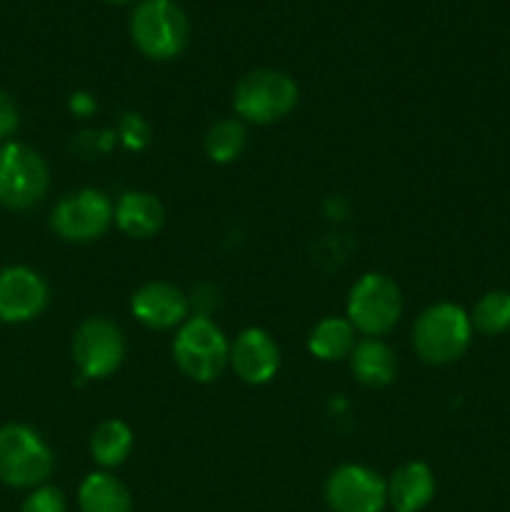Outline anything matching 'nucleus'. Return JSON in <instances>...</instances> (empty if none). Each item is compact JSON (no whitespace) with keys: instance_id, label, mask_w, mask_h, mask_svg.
<instances>
[{"instance_id":"obj_6","label":"nucleus","mask_w":510,"mask_h":512,"mask_svg":"<svg viewBox=\"0 0 510 512\" xmlns=\"http://www.w3.org/2000/svg\"><path fill=\"white\" fill-rule=\"evenodd\" d=\"M50 170L43 155L25 143L0 145V205L28 210L45 198Z\"/></svg>"},{"instance_id":"obj_15","label":"nucleus","mask_w":510,"mask_h":512,"mask_svg":"<svg viewBox=\"0 0 510 512\" xmlns=\"http://www.w3.org/2000/svg\"><path fill=\"white\" fill-rule=\"evenodd\" d=\"M115 223L128 238H153L165 223V208L155 195L130 190L115 205Z\"/></svg>"},{"instance_id":"obj_9","label":"nucleus","mask_w":510,"mask_h":512,"mask_svg":"<svg viewBox=\"0 0 510 512\" xmlns=\"http://www.w3.org/2000/svg\"><path fill=\"white\" fill-rule=\"evenodd\" d=\"M73 363L80 375L100 380L113 375L125 358V338L108 318H88L73 335Z\"/></svg>"},{"instance_id":"obj_23","label":"nucleus","mask_w":510,"mask_h":512,"mask_svg":"<svg viewBox=\"0 0 510 512\" xmlns=\"http://www.w3.org/2000/svg\"><path fill=\"white\" fill-rule=\"evenodd\" d=\"M18 108H15V100L0 88V140L10 138V135L18 130Z\"/></svg>"},{"instance_id":"obj_12","label":"nucleus","mask_w":510,"mask_h":512,"mask_svg":"<svg viewBox=\"0 0 510 512\" xmlns=\"http://www.w3.org/2000/svg\"><path fill=\"white\" fill-rule=\"evenodd\" d=\"M230 365L248 385H265L280 368V350L265 330L248 328L230 345Z\"/></svg>"},{"instance_id":"obj_3","label":"nucleus","mask_w":510,"mask_h":512,"mask_svg":"<svg viewBox=\"0 0 510 512\" xmlns=\"http://www.w3.org/2000/svg\"><path fill=\"white\" fill-rule=\"evenodd\" d=\"M173 360L185 378L213 383L230 363V345L213 320L195 315L180 325L173 340Z\"/></svg>"},{"instance_id":"obj_25","label":"nucleus","mask_w":510,"mask_h":512,"mask_svg":"<svg viewBox=\"0 0 510 512\" xmlns=\"http://www.w3.org/2000/svg\"><path fill=\"white\" fill-rule=\"evenodd\" d=\"M70 105H73V110H78V113H85V108H93V100L85 98V95H73Z\"/></svg>"},{"instance_id":"obj_17","label":"nucleus","mask_w":510,"mask_h":512,"mask_svg":"<svg viewBox=\"0 0 510 512\" xmlns=\"http://www.w3.org/2000/svg\"><path fill=\"white\" fill-rule=\"evenodd\" d=\"M80 512H133L130 490L110 473H90L78 490Z\"/></svg>"},{"instance_id":"obj_22","label":"nucleus","mask_w":510,"mask_h":512,"mask_svg":"<svg viewBox=\"0 0 510 512\" xmlns=\"http://www.w3.org/2000/svg\"><path fill=\"white\" fill-rule=\"evenodd\" d=\"M20 512H68L63 490L55 485H40L28 493V498L20 505Z\"/></svg>"},{"instance_id":"obj_18","label":"nucleus","mask_w":510,"mask_h":512,"mask_svg":"<svg viewBox=\"0 0 510 512\" xmlns=\"http://www.w3.org/2000/svg\"><path fill=\"white\" fill-rule=\"evenodd\" d=\"M355 348V328L348 318H323L308 335V350L318 360H343Z\"/></svg>"},{"instance_id":"obj_24","label":"nucleus","mask_w":510,"mask_h":512,"mask_svg":"<svg viewBox=\"0 0 510 512\" xmlns=\"http://www.w3.org/2000/svg\"><path fill=\"white\" fill-rule=\"evenodd\" d=\"M138 125V128L140 130H145V125L143 123H140V118H138V115H128V120H125V128H128V125ZM140 135H148V130H145V133H140ZM125 143H128L130 145V148H133V145H135V148H138V130H125Z\"/></svg>"},{"instance_id":"obj_20","label":"nucleus","mask_w":510,"mask_h":512,"mask_svg":"<svg viewBox=\"0 0 510 512\" xmlns=\"http://www.w3.org/2000/svg\"><path fill=\"white\" fill-rule=\"evenodd\" d=\"M245 148V128L235 118H220L205 133V153L213 163L228 165L240 158Z\"/></svg>"},{"instance_id":"obj_19","label":"nucleus","mask_w":510,"mask_h":512,"mask_svg":"<svg viewBox=\"0 0 510 512\" xmlns=\"http://www.w3.org/2000/svg\"><path fill=\"white\" fill-rule=\"evenodd\" d=\"M133 450V430L118 418L103 420L90 435V455L103 468H118Z\"/></svg>"},{"instance_id":"obj_14","label":"nucleus","mask_w":510,"mask_h":512,"mask_svg":"<svg viewBox=\"0 0 510 512\" xmlns=\"http://www.w3.org/2000/svg\"><path fill=\"white\" fill-rule=\"evenodd\" d=\"M435 495V475L430 465L413 460L390 475L388 503L395 512H420L428 508Z\"/></svg>"},{"instance_id":"obj_4","label":"nucleus","mask_w":510,"mask_h":512,"mask_svg":"<svg viewBox=\"0 0 510 512\" xmlns=\"http://www.w3.org/2000/svg\"><path fill=\"white\" fill-rule=\"evenodd\" d=\"M135 48L153 60H170L188 45V18L175 0H143L130 15Z\"/></svg>"},{"instance_id":"obj_10","label":"nucleus","mask_w":510,"mask_h":512,"mask_svg":"<svg viewBox=\"0 0 510 512\" xmlns=\"http://www.w3.org/2000/svg\"><path fill=\"white\" fill-rule=\"evenodd\" d=\"M325 503L333 512H383L388 483L365 465H340L325 480Z\"/></svg>"},{"instance_id":"obj_1","label":"nucleus","mask_w":510,"mask_h":512,"mask_svg":"<svg viewBox=\"0 0 510 512\" xmlns=\"http://www.w3.org/2000/svg\"><path fill=\"white\" fill-rule=\"evenodd\" d=\"M473 338L470 315L455 303H435L420 313L413 328L415 353L430 365H450L465 355Z\"/></svg>"},{"instance_id":"obj_16","label":"nucleus","mask_w":510,"mask_h":512,"mask_svg":"<svg viewBox=\"0 0 510 512\" xmlns=\"http://www.w3.org/2000/svg\"><path fill=\"white\" fill-rule=\"evenodd\" d=\"M350 358V370H353L355 380L368 388H383V385L393 383L395 370V353L383 343L380 338H365L355 343Z\"/></svg>"},{"instance_id":"obj_2","label":"nucleus","mask_w":510,"mask_h":512,"mask_svg":"<svg viewBox=\"0 0 510 512\" xmlns=\"http://www.w3.org/2000/svg\"><path fill=\"white\" fill-rule=\"evenodd\" d=\"M53 465V450L30 425L8 423L0 428V483L18 490L40 488Z\"/></svg>"},{"instance_id":"obj_26","label":"nucleus","mask_w":510,"mask_h":512,"mask_svg":"<svg viewBox=\"0 0 510 512\" xmlns=\"http://www.w3.org/2000/svg\"><path fill=\"white\" fill-rule=\"evenodd\" d=\"M108 3H130V0H108Z\"/></svg>"},{"instance_id":"obj_21","label":"nucleus","mask_w":510,"mask_h":512,"mask_svg":"<svg viewBox=\"0 0 510 512\" xmlns=\"http://www.w3.org/2000/svg\"><path fill=\"white\" fill-rule=\"evenodd\" d=\"M470 323L483 335H503L510 330V290H490L475 303Z\"/></svg>"},{"instance_id":"obj_5","label":"nucleus","mask_w":510,"mask_h":512,"mask_svg":"<svg viewBox=\"0 0 510 512\" xmlns=\"http://www.w3.org/2000/svg\"><path fill=\"white\" fill-rule=\"evenodd\" d=\"M298 105V85L280 70H253L233 90V108L243 120L270 125L283 120Z\"/></svg>"},{"instance_id":"obj_13","label":"nucleus","mask_w":510,"mask_h":512,"mask_svg":"<svg viewBox=\"0 0 510 512\" xmlns=\"http://www.w3.org/2000/svg\"><path fill=\"white\" fill-rule=\"evenodd\" d=\"M135 320L153 330H168L183 325L188 318V298L180 288L165 280H153L138 288L130 298Z\"/></svg>"},{"instance_id":"obj_7","label":"nucleus","mask_w":510,"mask_h":512,"mask_svg":"<svg viewBox=\"0 0 510 512\" xmlns=\"http://www.w3.org/2000/svg\"><path fill=\"white\" fill-rule=\"evenodd\" d=\"M403 313V295L395 280L383 273H365L350 288L348 320L368 338H380L398 325Z\"/></svg>"},{"instance_id":"obj_8","label":"nucleus","mask_w":510,"mask_h":512,"mask_svg":"<svg viewBox=\"0 0 510 512\" xmlns=\"http://www.w3.org/2000/svg\"><path fill=\"white\" fill-rule=\"evenodd\" d=\"M115 220V208L110 198L100 190L85 188L58 200L50 213V225L55 233L70 243H90L98 240Z\"/></svg>"},{"instance_id":"obj_11","label":"nucleus","mask_w":510,"mask_h":512,"mask_svg":"<svg viewBox=\"0 0 510 512\" xmlns=\"http://www.w3.org/2000/svg\"><path fill=\"white\" fill-rule=\"evenodd\" d=\"M48 300V283L33 268H0V323H28L48 308Z\"/></svg>"}]
</instances>
